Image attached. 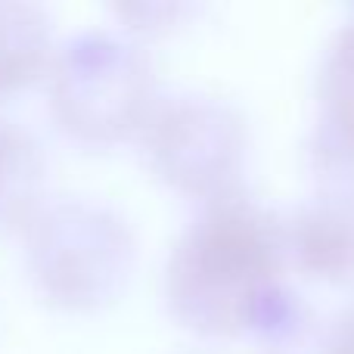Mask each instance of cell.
I'll return each instance as SVG.
<instances>
[{
  "mask_svg": "<svg viewBox=\"0 0 354 354\" xmlns=\"http://www.w3.org/2000/svg\"><path fill=\"white\" fill-rule=\"evenodd\" d=\"M283 218L243 189L202 199L174 239L165 299L183 326L205 336H283L308 308L283 283Z\"/></svg>",
  "mask_w": 354,
  "mask_h": 354,
  "instance_id": "cell-1",
  "label": "cell"
},
{
  "mask_svg": "<svg viewBox=\"0 0 354 354\" xmlns=\"http://www.w3.org/2000/svg\"><path fill=\"white\" fill-rule=\"evenodd\" d=\"M131 224L84 196L37 205L25 224V261L35 286L59 308L91 311L112 301L134 270Z\"/></svg>",
  "mask_w": 354,
  "mask_h": 354,
  "instance_id": "cell-2",
  "label": "cell"
},
{
  "mask_svg": "<svg viewBox=\"0 0 354 354\" xmlns=\"http://www.w3.org/2000/svg\"><path fill=\"white\" fill-rule=\"evenodd\" d=\"M153 68L134 41L91 28L68 37L50 66V106L72 137L93 147L140 131L153 109Z\"/></svg>",
  "mask_w": 354,
  "mask_h": 354,
  "instance_id": "cell-3",
  "label": "cell"
},
{
  "mask_svg": "<svg viewBox=\"0 0 354 354\" xmlns=\"http://www.w3.org/2000/svg\"><path fill=\"white\" fill-rule=\"evenodd\" d=\"M140 131L149 165L171 187L199 199L239 187L249 131L227 100L202 91L168 93L153 103Z\"/></svg>",
  "mask_w": 354,
  "mask_h": 354,
  "instance_id": "cell-4",
  "label": "cell"
},
{
  "mask_svg": "<svg viewBox=\"0 0 354 354\" xmlns=\"http://www.w3.org/2000/svg\"><path fill=\"white\" fill-rule=\"evenodd\" d=\"M286 255L320 280H345L354 274V212L342 199L317 193L283 221Z\"/></svg>",
  "mask_w": 354,
  "mask_h": 354,
  "instance_id": "cell-5",
  "label": "cell"
},
{
  "mask_svg": "<svg viewBox=\"0 0 354 354\" xmlns=\"http://www.w3.org/2000/svg\"><path fill=\"white\" fill-rule=\"evenodd\" d=\"M50 59V19L41 6L0 0V97L25 87Z\"/></svg>",
  "mask_w": 354,
  "mask_h": 354,
  "instance_id": "cell-6",
  "label": "cell"
},
{
  "mask_svg": "<svg viewBox=\"0 0 354 354\" xmlns=\"http://www.w3.org/2000/svg\"><path fill=\"white\" fill-rule=\"evenodd\" d=\"M44 156L28 131L0 122V227L28 224L41 205Z\"/></svg>",
  "mask_w": 354,
  "mask_h": 354,
  "instance_id": "cell-7",
  "label": "cell"
},
{
  "mask_svg": "<svg viewBox=\"0 0 354 354\" xmlns=\"http://www.w3.org/2000/svg\"><path fill=\"white\" fill-rule=\"evenodd\" d=\"M320 115L314 128L333 137H354V10L339 22L317 66Z\"/></svg>",
  "mask_w": 354,
  "mask_h": 354,
  "instance_id": "cell-8",
  "label": "cell"
},
{
  "mask_svg": "<svg viewBox=\"0 0 354 354\" xmlns=\"http://www.w3.org/2000/svg\"><path fill=\"white\" fill-rule=\"evenodd\" d=\"M115 12L128 16L134 22V28H159V25H168L174 16H183L187 6H177V3H137V6H118Z\"/></svg>",
  "mask_w": 354,
  "mask_h": 354,
  "instance_id": "cell-9",
  "label": "cell"
}]
</instances>
